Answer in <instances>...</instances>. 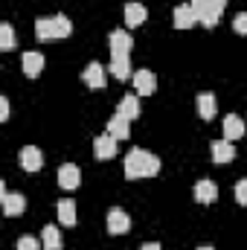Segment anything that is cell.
I'll return each instance as SVG.
<instances>
[{"instance_id": "obj_1", "label": "cell", "mask_w": 247, "mask_h": 250, "mask_svg": "<svg viewBox=\"0 0 247 250\" xmlns=\"http://www.w3.org/2000/svg\"><path fill=\"white\" fill-rule=\"evenodd\" d=\"M123 172L128 181H140V178H154L160 172V160L145 151V148H131L125 154V163H123Z\"/></svg>"}, {"instance_id": "obj_3", "label": "cell", "mask_w": 247, "mask_h": 250, "mask_svg": "<svg viewBox=\"0 0 247 250\" xmlns=\"http://www.w3.org/2000/svg\"><path fill=\"white\" fill-rule=\"evenodd\" d=\"M195 15H198V23H204L206 29H212L218 21H221V12L227 6V0H189Z\"/></svg>"}, {"instance_id": "obj_18", "label": "cell", "mask_w": 247, "mask_h": 250, "mask_svg": "<svg viewBox=\"0 0 247 250\" xmlns=\"http://www.w3.org/2000/svg\"><path fill=\"white\" fill-rule=\"evenodd\" d=\"M131 120H125L123 114H114L111 120H108V134L111 137H117V140H128V134H131Z\"/></svg>"}, {"instance_id": "obj_6", "label": "cell", "mask_w": 247, "mask_h": 250, "mask_svg": "<svg viewBox=\"0 0 247 250\" xmlns=\"http://www.w3.org/2000/svg\"><path fill=\"white\" fill-rule=\"evenodd\" d=\"M131 230V218H128V212L120 209V207H114V209H108V233L111 236H123Z\"/></svg>"}, {"instance_id": "obj_15", "label": "cell", "mask_w": 247, "mask_h": 250, "mask_svg": "<svg viewBox=\"0 0 247 250\" xmlns=\"http://www.w3.org/2000/svg\"><path fill=\"white\" fill-rule=\"evenodd\" d=\"M21 70H23L29 79H35V76L44 70V56H41V53H23V56H21Z\"/></svg>"}, {"instance_id": "obj_2", "label": "cell", "mask_w": 247, "mask_h": 250, "mask_svg": "<svg viewBox=\"0 0 247 250\" xmlns=\"http://www.w3.org/2000/svg\"><path fill=\"white\" fill-rule=\"evenodd\" d=\"M73 23L70 18L56 15V18H38L35 21V38L38 41H59V38H70Z\"/></svg>"}, {"instance_id": "obj_12", "label": "cell", "mask_w": 247, "mask_h": 250, "mask_svg": "<svg viewBox=\"0 0 247 250\" xmlns=\"http://www.w3.org/2000/svg\"><path fill=\"white\" fill-rule=\"evenodd\" d=\"M145 18H148V9H145L143 3H125V26H128V29L145 23Z\"/></svg>"}, {"instance_id": "obj_20", "label": "cell", "mask_w": 247, "mask_h": 250, "mask_svg": "<svg viewBox=\"0 0 247 250\" xmlns=\"http://www.w3.org/2000/svg\"><path fill=\"white\" fill-rule=\"evenodd\" d=\"M117 114H123L125 120H137V117H140V96H134V93L123 96V102H120Z\"/></svg>"}, {"instance_id": "obj_10", "label": "cell", "mask_w": 247, "mask_h": 250, "mask_svg": "<svg viewBox=\"0 0 247 250\" xmlns=\"http://www.w3.org/2000/svg\"><path fill=\"white\" fill-rule=\"evenodd\" d=\"M82 79H84V84H87V87H96V90H102V87L108 84V79H105V67H102L99 62L87 64V67H84V73H82Z\"/></svg>"}, {"instance_id": "obj_19", "label": "cell", "mask_w": 247, "mask_h": 250, "mask_svg": "<svg viewBox=\"0 0 247 250\" xmlns=\"http://www.w3.org/2000/svg\"><path fill=\"white\" fill-rule=\"evenodd\" d=\"M56 212H59V221H62L64 227L76 224V204H73V198H62L59 207H56Z\"/></svg>"}, {"instance_id": "obj_13", "label": "cell", "mask_w": 247, "mask_h": 250, "mask_svg": "<svg viewBox=\"0 0 247 250\" xmlns=\"http://www.w3.org/2000/svg\"><path fill=\"white\" fill-rule=\"evenodd\" d=\"M209 154H212L215 163H230V160L236 157V148H233L230 140H215V143L209 146Z\"/></svg>"}, {"instance_id": "obj_17", "label": "cell", "mask_w": 247, "mask_h": 250, "mask_svg": "<svg viewBox=\"0 0 247 250\" xmlns=\"http://www.w3.org/2000/svg\"><path fill=\"white\" fill-rule=\"evenodd\" d=\"M198 114H201V120H212L215 114H218V102H215V96L212 93H198Z\"/></svg>"}, {"instance_id": "obj_30", "label": "cell", "mask_w": 247, "mask_h": 250, "mask_svg": "<svg viewBox=\"0 0 247 250\" xmlns=\"http://www.w3.org/2000/svg\"><path fill=\"white\" fill-rule=\"evenodd\" d=\"M198 250H215V248H198Z\"/></svg>"}, {"instance_id": "obj_14", "label": "cell", "mask_w": 247, "mask_h": 250, "mask_svg": "<svg viewBox=\"0 0 247 250\" xmlns=\"http://www.w3.org/2000/svg\"><path fill=\"white\" fill-rule=\"evenodd\" d=\"M79 184H82V172H79V166L64 163L62 169H59V187L62 189H76Z\"/></svg>"}, {"instance_id": "obj_8", "label": "cell", "mask_w": 247, "mask_h": 250, "mask_svg": "<svg viewBox=\"0 0 247 250\" xmlns=\"http://www.w3.org/2000/svg\"><path fill=\"white\" fill-rule=\"evenodd\" d=\"M108 44H111V56H128L131 47H134V38L128 32H123V29H114L108 35Z\"/></svg>"}, {"instance_id": "obj_9", "label": "cell", "mask_w": 247, "mask_h": 250, "mask_svg": "<svg viewBox=\"0 0 247 250\" xmlns=\"http://www.w3.org/2000/svg\"><path fill=\"white\" fill-rule=\"evenodd\" d=\"M134 87H137V96H151L157 90V79L151 70H137L134 73Z\"/></svg>"}, {"instance_id": "obj_4", "label": "cell", "mask_w": 247, "mask_h": 250, "mask_svg": "<svg viewBox=\"0 0 247 250\" xmlns=\"http://www.w3.org/2000/svg\"><path fill=\"white\" fill-rule=\"evenodd\" d=\"M0 204H3V212L6 215H21L26 209V198L21 192H9L3 181H0Z\"/></svg>"}, {"instance_id": "obj_5", "label": "cell", "mask_w": 247, "mask_h": 250, "mask_svg": "<svg viewBox=\"0 0 247 250\" xmlns=\"http://www.w3.org/2000/svg\"><path fill=\"white\" fill-rule=\"evenodd\" d=\"M18 163H21L23 172H38L41 163H44V154H41V148H35V146H23L21 154H18Z\"/></svg>"}, {"instance_id": "obj_29", "label": "cell", "mask_w": 247, "mask_h": 250, "mask_svg": "<svg viewBox=\"0 0 247 250\" xmlns=\"http://www.w3.org/2000/svg\"><path fill=\"white\" fill-rule=\"evenodd\" d=\"M140 250H160V245H157V242H148V245H143Z\"/></svg>"}, {"instance_id": "obj_22", "label": "cell", "mask_w": 247, "mask_h": 250, "mask_svg": "<svg viewBox=\"0 0 247 250\" xmlns=\"http://www.w3.org/2000/svg\"><path fill=\"white\" fill-rule=\"evenodd\" d=\"M242 134H245V123H242L236 114L224 117V140H230V143H233V140H239Z\"/></svg>"}, {"instance_id": "obj_21", "label": "cell", "mask_w": 247, "mask_h": 250, "mask_svg": "<svg viewBox=\"0 0 247 250\" xmlns=\"http://www.w3.org/2000/svg\"><path fill=\"white\" fill-rule=\"evenodd\" d=\"M111 76H114L117 82H125V79L131 76V62H128V56H111Z\"/></svg>"}, {"instance_id": "obj_23", "label": "cell", "mask_w": 247, "mask_h": 250, "mask_svg": "<svg viewBox=\"0 0 247 250\" xmlns=\"http://www.w3.org/2000/svg\"><path fill=\"white\" fill-rule=\"evenodd\" d=\"M41 245H44V250H62V233H59V227L47 224L44 233H41Z\"/></svg>"}, {"instance_id": "obj_25", "label": "cell", "mask_w": 247, "mask_h": 250, "mask_svg": "<svg viewBox=\"0 0 247 250\" xmlns=\"http://www.w3.org/2000/svg\"><path fill=\"white\" fill-rule=\"evenodd\" d=\"M18 250H44V245H41V239H35V236H21V239H18Z\"/></svg>"}, {"instance_id": "obj_24", "label": "cell", "mask_w": 247, "mask_h": 250, "mask_svg": "<svg viewBox=\"0 0 247 250\" xmlns=\"http://www.w3.org/2000/svg\"><path fill=\"white\" fill-rule=\"evenodd\" d=\"M0 50H15V29H12V23H0Z\"/></svg>"}, {"instance_id": "obj_16", "label": "cell", "mask_w": 247, "mask_h": 250, "mask_svg": "<svg viewBox=\"0 0 247 250\" xmlns=\"http://www.w3.org/2000/svg\"><path fill=\"white\" fill-rule=\"evenodd\" d=\"M195 201L198 204H215L218 201V187L212 181H198L195 184Z\"/></svg>"}, {"instance_id": "obj_7", "label": "cell", "mask_w": 247, "mask_h": 250, "mask_svg": "<svg viewBox=\"0 0 247 250\" xmlns=\"http://www.w3.org/2000/svg\"><path fill=\"white\" fill-rule=\"evenodd\" d=\"M93 154H96L99 160H111V157H117V137H111L108 131H105L102 137H96V140H93Z\"/></svg>"}, {"instance_id": "obj_11", "label": "cell", "mask_w": 247, "mask_h": 250, "mask_svg": "<svg viewBox=\"0 0 247 250\" xmlns=\"http://www.w3.org/2000/svg\"><path fill=\"white\" fill-rule=\"evenodd\" d=\"M172 21H175V26H178V29H192V26L198 23V15H195L192 3H181V6H175Z\"/></svg>"}, {"instance_id": "obj_27", "label": "cell", "mask_w": 247, "mask_h": 250, "mask_svg": "<svg viewBox=\"0 0 247 250\" xmlns=\"http://www.w3.org/2000/svg\"><path fill=\"white\" fill-rule=\"evenodd\" d=\"M233 29H236L239 35H247V12L236 15V21H233Z\"/></svg>"}, {"instance_id": "obj_26", "label": "cell", "mask_w": 247, "mask_h": 250, "mask_svg": "<svg viewBox=\"0 0 247 250\" xmlns=\"http://www.w3.org/2000/svg\"><path fill=\"white\" fill-rule=\"evenodd\" d=\"M236 201H239L242 207H247V178L236 184Z\"/></svg>"}, {"instance_id": "obj_28", "label": "cell", "mask_w": 247, "mask_h": 250, "mask_svg": "<svg viewBox=\"0 0 247 250\" xmlns=\"http://www.w3.org/2000/svg\"><path fill=\"white\" fill-rule=\"evenodd\" d=\"M0 120H9V99H0Z\"/></svg>"}]
</instances>
